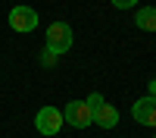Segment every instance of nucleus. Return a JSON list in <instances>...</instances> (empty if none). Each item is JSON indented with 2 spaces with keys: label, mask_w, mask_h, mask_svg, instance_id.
Listing matches in <instances>:
<instances>
[{
  "label": "nucleus",
  "mask_w": 156,
  "mask_h": 138,
  "mask_svg": "<svg viewBox=\"0 0 156 138\" xmlns=\"http://www.w3.org/2000/svg\"><path fill=\"white\" fill-rule=\"evenodd\" d=\"M62 122H69L72 129H87L94 122V110L87 107V100H69L62 107Z\"/></svg>",
  "instance_id": "f257e3e1"
},
{
  "label": "nucleus",
  "mask_w": 156,
  "mask_h": 138,
  "mask_svg": "<svg viewBox=\"0 0 156 138\" xmlns=\"http://www.w3.org/2000/svg\"><path fill=\"white\" fill-rule=\"evenodd\" d=\"M9 28L12 32H34L37 28V9L31 6H12L9 9Z\"/></svg>",
  "instance_id": "20e7f679"
},
{
  "label": "nucleus",
  "mask_w": 156,
  "mask_h": 138,
  "mask_svg": "<svg viewBox=\"0 0 156 138\" xmlns=\"http://www.w3.org/2000/svg\"><path fill=\"white\" fill-rule=\"evenodd\" d=\"M100 104H103V97H100V94H90V97H87V107H90V110H97Z\"/></svg>",
  "instance_id": "1a4fd4ad"
},
{
  "label": "nucleus",
  "mask_w": 156,
  "mask_h": 138,
  "mask_svg": "<svg viewBox=\"0 0 156 138\" xmlns=\"http://www.w3.org/2000/svg\"><path fill=\"white\" fill-rule=\"evenodd\" d=\"M72 47V28L69 22H53L47 28V50L50 54H66Z\"/></svg>",
  "instance_id": "f03ea898"
},
{
  "label": "nucleus",
  "mask_w": 156,
  "mask_h": 138,
  "mask_svg": "<svg viewBox=\"0 0 156 138\" xmlns=\"http://www.w3.org/2000/svg\"><path fill=\"white\" fill-rule=\"evenodd\" d=\"M131 116L140 122V125H150V129H156V97H140L137 104L131 107Z\"/></svg>",
  "instance_id": "39448f33"
},
{
  "label": "nucleus",
  "mask_w": 156,
  "mask_h": 138,
  "mask_svg": "<svg viewBox=\"0 0 156 138\" xmlns=\"http://www.w3.org/2000/svg\"><path fill=\"white\" fill-rule=\"evenodd\" d=\"M34 129L41 132V135H56L62 129V110L56 107H41L37 110V116H34Z\"/></svg>",
  "instance_id": "7ed1b4c3"
},
{
  "label": "nucleus",
  "mask_w": 156,
  "mask_h": 138,
  "mask_svg": "<svg viewBox=\"0 0 156 138\" xmlns=\"http://www.w3.org/2000/svg\"><path fill=\"white\" fill-rule=\"evenodd\" d=\"M94 122L103 125V129H115V122H119V110H115L112 104H106V100H103V104L94 110Z\"/></svg>",
  "instance_id": "423d86ee"
},
{
  "label": "nucleus",
  "mask_w": 156,
  "mask_h": 138,
  "mask_svg": "<svg viewBox=\"0 0 156 138\" xmlns=\"http://www.w3.org/2000/svg\"><path fill=\"white\" fill-rule=\"evenodd\" d=\"M150 97H156V79L150 82Z\"/></svg>",
  "instance_id": "9d476101"
},
{
  "label": "nucleus",
  "mask_w": 156,
  "mask_h": 138,
  "mask_svg": "<svg viewBox=\"0 0 156 138\" xmlns=\"http://www.w3.org/2000/svg\"><path fill=\"white\" fill-rule=\"evenodd\" d=\"M137 28H144V32H156V6H147V9H137Z\"/></svg>",
  "instance_id": "0eeeda50"
},
{
  "label": "nucleus",
  "mask_w": 156,
  "mask_h": 138,
  "mask_svg": "<svg viewBox=\"0 0 156 138\" xmlns=\"http://www.w3.org/2000/svg\"><path fill=\"white\" fill-rule=\"evenodd\" d=\"M137 3V0H112V6H119V9H131Z\"/></svg>",
  "instance_id": "6e6552de"
}]
</instances>
